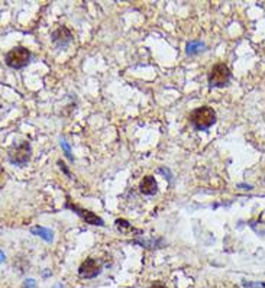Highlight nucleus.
Wrapping results in <instances>:
<instances>
[{"label": "nucleus", "mask_w": 265, "mask_h": 288, "mask_svg": "<svg viewBox=\"0 0 265 288\" xmlns=\"http://www.w3.org/2000/svg\"><path fill=\"white\" fill-rule=\"evenodd\" d=\"M207 80H209L210 87H225V86H228L229 81H231L229 67L223 63L215 64L207 74Z\"/></svg>", "instance_id": "f03ea898"}, {"label": "nucleus", "mask_w": 265, "mask_h": 288, "mask_svg": "<svg viewBox=\"0 0 265 288\" xmlns=\"http://www.w3.org/2000/svg\"><path fill=\"white\" fill-rule=\"evenodd\" d=\"M31 158V145L28 142H22L17 146H13L9 154H7V160L15 164V165H25Z\"/></svg>", "instance_id": "20e7f679"}, {"label": "nucleus", "mask_w": 265, "mask_h": 288, "mask_svg": "<svg viewBox=\"0 0 265 288\" xmlns=\"http://www.w3.org/2000/svg\"><path fill=\"white\" fill-rule=\"evenodd\" d=\"M101 272V264L96 258H87L79 268V275L82 278H94Z\"/></svg>", "instance_id": "39448f33"}, {"label": "nucleus", "mask_w": 265, "mask_h": 288, "mask_svg": "<svg viewBox=\"0 0 265 288\" xmlns=\"http://www.w3.org/2000/svg\"><path fill=\"white\" fill-rule=\"evenodd\" d=\"M190 122L197 130H206L216 122V113L212 107H197L190 113Z\"/></svg>", "instance_id": "f257e3e1"}, {"label": "nucleus", "mask_w": 265, "mask_h": 288, "mask_svg": "<svg viewBox=\"0 0 265 288\" xmlns=\"http://www.w3.org/2000/svg\"><path fill=\"white\" fill-rule=\"evenodd\" d=\"M51 39H52V42H54L57 47L63 48V47H66L67 44H70V42H71L73 35H71V32H70V29H68V28H66V26H60L58 29H55V31L52 32Z\"/></svg>", "instance_id": "0eeeda50"}, {"label": "nucleus", "mask_w": 265, "mask_h": 288, "mask_svg": "<svg viewBox=\"0 0 265 288\" xmlns=\"http://www.w3.org/2000/svg\"><path fill=\"white\" fill-rule=\"evenodd\" d=\"M31 233L35 235V236L42 238V239L47 240V242H52V239H54L52 230H50V229H47V227H42V226H33V227H31Z\"/></svg>", "instance_id": "1a4fd4ad"}, {"label": "nucleus", "mask_w": 265, "mask_h": 288, "mask_svg": "<svg viewBox=\"0 0 265 288\" xmlns=\"http://www.w3.org/2000/svg\"><path fill=\"white\" fill-rule=\"evenodd\" d=\"M149 288H167L163 283H155V284H152Z\"/></svg>", "instance_id": "2eb2a0df"}, {"label": "nucleus", "mask_w": 265, "mask_h": 288, "mask_svg": "<svg viewBox=\"0 0 265 288\" xmlns=\"http://www.w3.org/2000/svg\"><path fill=\"white\" fill-rule=\"evenodd\" d=\"M55 288H64V287H63L61 284H58V286H57V287H55Z\"/></svg>", "instance_id": "dca6fc26"}, {"label": "nucleus", "mask_w": 265, "mask_h": 288, "mask_svg": "<svg viewBox=\"0 0 265 288\" xmlns=\"http://www.w3.org/2000/svg\"><path fill=\"white\" fill-rule=\"evenodd\" d=\"M23 288H36V283L33 281V280H26L25 281V284H23Z\"/></svg>", "instance_id": "ddd939ff"}, {"label": "nucleus", "mask_w": 265, "mask_h": 288, "mask_svg": "<svg viewBox=\"0 0 265 288\" xmlns=\"http://www.w3.org/2000/svg\"><path fill=\"white\" fill-rule=\"evenodd\" d=\"M66 207L67 208H71L73 211H76L86 223L88 224H94V226H104V223H103V220L99 217V216H96L93 211H88V210H84V208H80L79 206H76V204H71L70 201H67V204H66Z\"/></svg>", "instance_id": "423d86ee"}, {"label": "nucleus", "mask_w": 265, "mask_h": 288, "mask_svg": "<svg viewBox=\"0 0 265 288\" xmlns=\"http://www.w3.org/2000/svg\"><path fill=\"white\" fill-rule=\"evenodd\" d=\"M29 60H31V52H29V49H26L23 47H16V48L10 49L4 57L6 65L10 68H15V70L23 68L25 65H28Z\"/></svg>", "instance_id": "7ed1b4c3"}, {"label": "nucleus", "mask_w": 265, "mask_h": 288, "mask_svg": "<svg viewBox=\"0 0 265 288\" xmlns=\"http://www.w3.org/2000/svg\"><path fill=\"white\" fill-rule=\"evenodd\" d=\"M116 227H117V229H129V230H133L132 226H131L126 220H123V219H117V220H116Z\"/></svg>", "instance_id": "f8f14e48"}, {"label": "nucleus", "mask_w": 265, "mask_h": 288, "mask_svg": "<svg viewBox=\"0 0 265 288\" xmlns=\"http://www.w3.org/2000/svg\"><path fill=\"white\" fill-rule=\"evenodd\" d=\"M139 190L142 194L145 195H154L155 192H158V186H157V181L152 176H147L142 178L141 184H139Z\"/></svg>", "instance_id": "6e6552de"}, {"label": "nucleus", "mask_w": 265, "mask_h": 288, "mask_svg": "<svg viewBox=\"0 0 265 288\" xmlns=\"http://www.w3.org/2000/svg\"><path fill=\"white\" fill-rule=\"evenodd\" d=\"M61 148L64 149V154H66V157H67V158H68L70 161H73V155H71V148H70V145H68V144H67V142H66L64 139L61 141Z\"/></svg>", "instance_id": "9b49d317"}, {"label": "nucleus", "mask_w": 265, "mask_h": 288, "mask_svg": "<svg viewBox=\"0 0 265 288\" xmlns=\"http://www.w3.org/2000/svg\"><path fill=\"white\" fill-rule=\"evenodd\" d=\"M58 164H60V167H61V170H63V171L66 173V176H67V177H71V174H70V171L67 170V167H66V164H64V162H61V161H60Z\"/></svg>", "instance_id": "4468645a"}, {"label": "nucleus", "mask_w": 265, "mask_h": 288, "mask_svg": "<svg viewBox=\"0 0 265 288\" xmlns=\"http://www.w3.org/2000/svg\"><path fill=\"white\" fill-rule=\"evenodd\" d=\"M203 49H204V44L200 42V41H190L187 44V47H185V52L188 55H196V54H199Z\"/></svg>", "instance_id": "9d476101"}]
</instances>
